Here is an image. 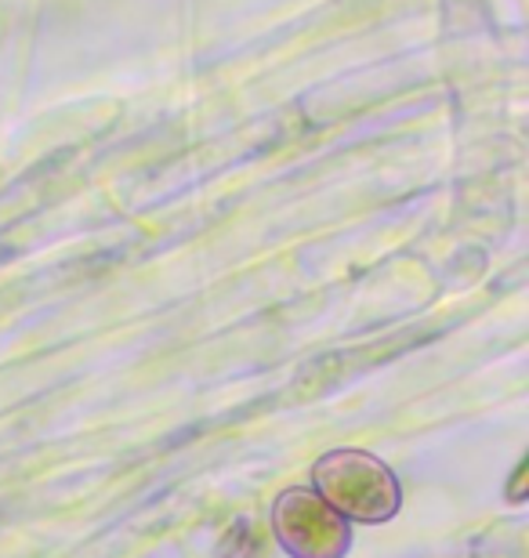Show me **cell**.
<instances>
[{
  "label": "cell",
  "instance_id": "6da1fadb",
  "mask_svg": "<svg viewBox=\"0 0 529 558\" xmlns=\"http://www.w3.org/2000/svg\"><path fill=\"white\" fill-rule=\"evenodd\" d=\"M316 494L341 519L385 522L399 511V483L385 461L363 450H334L312 468Z\"/></svg>",
  "mask_w": 529,
  "mask_h": 558
},
{
  "label": "cell",
  "instance_id": "7a4b0ae2",
  "mask_svg": "<svg viewBox=\"0 0 529 558\" xmlns=\"http://www.w3.org/2000/svg\"><path fill=\"white\" fill-rule=\"evenodd\" d=\"M273 530L294 558H341L348 551V519L309 489H287L276 500Z\"/></svg>",
  "mask_w": 529,
  "mask_h": 558
}]
</instances>
